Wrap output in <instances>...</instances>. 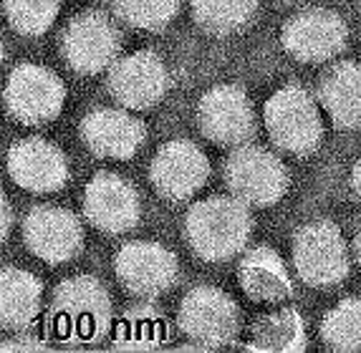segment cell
<instances>
[{"mask_svg": "<svg viewBox=\"0 0 361 353\" xmlns=\"http://www.w3.org/2000/svg\"><path fill=\"white\" fill-rule=\"evenodd\" d=\"M253 233V217L238 197H207L192 204L185 217V237L205 263H225L240 255Z\"/></svg>", "mask_w": 361, "mask_h": 353, "instance_id": "1", "label": "cell"}, {"mask_svg": "<svg viewBox=\"0 0 361 353\" xmlns=\"http://www.w3.org/2000/svg\"><path fill=\"white\" fill-rule=\"evenodd\" d=\"M49 323L66 343L99 341L111 328V295L97 278H66L54 290Z\"/></svg>", "mask_w": 361, "mask_h": 353, "instance_id": "2", "label": "cell"}, {"mask_svg": "<svg viewBox=\"0 0 361 353\" xmlns=\"http://www.w3.org/2000/svg\"><path fill=\"white\" fill-rule=\"evenodd\" d=\"M265 132L278 149L295 156H308L321 147L324 124L319 104L303 86H283L265 101Z\"/></svg>", "mask_w": 361, "mask_h": 353, "instance_id": "3", "label": "cell"}, {"mask_svg": "<svg viewBox=\"0 0 361 353\" xmlns=\"http://www.w3.org/2000/svg\"><path fill=\"white\" fill-rule=\"evenodd\" d=\"M225 185L233 197L243 199L247 207H271L286 197L290 174L265 147L240 144L225 162Z\"/></svg>", "mask_w": 361, "mask_h": 353, "instance_id": "4", "label": "cell"}, {"mask_svg": "<svg viewBox=\"0 0 361 353\" xmlns=\"http://www.w3.org/2000/svg\"><path fill=\"white\" fill-rule=\"evenodd\" d=\"M293 265L306 285L329 287L349 275L351 258L338 225L313 220L293 235Z\"/></svg>", "mask_w": 361, "mask_h": 353, "instance_id": "5", "label": "cell"}, {"mask_svg": "<svg viewBox=\"0 0 361 353\" xmlns=\"http://www.w3.org/2000/svg\"><path fill=\"white\" fill-rule=\"evenodd\" d=\"M3 99L13 119L25 126H38L59 119L66 101V86L51 68L20 63L8 76Z\"/></svg>", "mask_w": 361, "mask_h": 353, "instance_id": "6", "label": "cell"}, {"mask_svg": "<svg viewBox=\"0 0 361 353\" xmlns=\"http://www.w3.org/2000/svg\"><path fill=\"white\" fill-rule=\"evenodd\" d=\"M121 51V33L109 16L99 11H86L63 28L61 36V54L68 68L81 76L111 68Z\"/></svg>", "mask_w": 361, "mask_h": 353, "instance_id": "7", "label": "cell"}, {"mask_svg": "<svg viewBox=\"0 0 361 353\" xmlns=\"http://www.w3.org/2000/svg\"><path fill=\"white\" fill-rule=\"evenodd\" d=\"M177 323L182 333L200 346H225L240 328V311L225 290L197 285L182 298Z\"/></svg>", "mask_w": 361, "mask_h": 353, "instance_id": "8", "label": "cell"}, {"mask_svg": "<svg viewBox=\"0 0 361 353\" xmlns=\"http://www.w3.org/2000/svg\"><path fill=\"white\" fill-rule=\"evenodd\" d=\"M346 43L349 25L329 8H306L295 13L281 30V46L301 63H324L336 58Z\"/></svg>", "mask_w": 361, "mask_h": 353, "instance_id": "9", "label": "cell"}, {"mask_svg": "<svg viewBox=\"0 0 361 353\" xmlns=\"http://www.w3.org/2000/svg\"><path fill=\"white\" fill-rule=\"evenodd\" d=\"M152 187L167 202H185L210 180V159L190 139H172L157 149L149 164Z\"/></svg>", "mask_w": 361, "mask_h": 353, "instance_id": "10", "label": "cell"}, {"mask_svg": "<svg viewBox=\"0 0 361 353\" xmlns=\"http://www.w3.org/2000/svg\"><path fill=\"white\" fill-rule=\"evenodd\" d=\"M197 126L205 139L223 147H240L255 132V109L240 86L220 84L200 96Z\"/></svg>", "mask_w": 361, "mask_h": 353, "instance_id": "11", "label": "cell"}, {"mask_svg": "<svg viewBox=\"0 0 361 353\" xmlns=\"http://www.w3.org/2000/svg\"><path fill=\"white\" fill-rule=\"evenodd\" d=\"M114 273L132 295L157 298L175 285L180 263L169 247L149 240H137L119 247L114 255Z\"/></svg>", "mask_w": 361, "mask_h": 353, "instance_id": "12", "label": "cell"}, {"mask_svg": "<svg viewBox=\"0 0 361 353\" xmlns=\"http://www.w3.org/2000/svg\"><path fill=\"white\" fill-rule=\"evenodd\" d=\"M23 240L38 260L61 265L76 258L84 247V228L66 207L38 204L23 220Z\"/></svg>", "mask_w": 361, "mask_h": 353, "instance_id": "13", "label": "cell"}, {"mask_svg": "<svg viewBox=\"0 0 361 353\" xmlns=\"http://www.w3.org/2000/svg\"><path fill=\"white\" fill-rule=\"evenodd\" d=\"M84 217L106 235H121L137 228L142 202L132 182L114 172H99L84 190Z\"/></svg>", "mask_w": 361, "mask_h": 353, "instance_id": "14", "label": "cell"}, {"mask_svg": "<svg viewBox=\"0 0 361 353\" xmlns=\"http://www.w3.org/2000/svg\"><path fill=\"white\" fill-rule=\"evenodd\" d=\"M106 84L121 106L152 109L167 94L169 73L154 51H137L111 63Z\"/></svg>", "mask_w": 361, "mask_h": 353, "instance_id": "15", "label": "cell"}, {"mask_svg": "<svg viewBox=\"0 0 361 353\" xmlns=\"http://www.w3.org/2000/svg\"><path fill=\"white\" fill-rule=\"evenodd\" d=\"M8 174L18 187L36 194H49L66 187L68 162L66 154L46 142V139L28 137L16 142L8 149Z\"/></svg>", "mask_w": 361, "mask_h": 353, "instance_id": "16", "label": "cell"}, {"mask_svg": "<svg viewBox=\"0 0 361 353\" xmlns=\"http://www.w3.org/2000/svg\"><path fill=\"white\" fill-rule=\"evenodd\" d=\"M81 139L97 156L127 162L142 149L147 126L124 109H94L81 119Z\"/></svg>", "mask_w": 361, "mask_h": 353, "instance_id": "17", "label": "cell"}, {"mask_svg": "<svg viewBox=\"0 0 361 353\" xmlns=\"http://www.w3.org/2000/svg\"><path fill=\"white\" fill-rule=\"evenodd\" d=\"M238 280L243 293L255 303H283L293 295V283L286 263L273 247H253L238 265Z\"/></svg>", "mask_w": 361, "mask_h": 353, "instance_id": "18", "label": "cell"}, {"mask_svg": "<svg viewBox=\"0 0 361 353\" xmlns=\"http://www.w3.org/2000/svg\"><path fill=\"white\" fill-rule=\"evenodd\" d=\"M319 104L336 129L361 124V63L341 61L324 73L319 84Z\"/></svg>", "mask_w": 361, "mask_h": 353, "instance_id": "19", "label": "cell"}, {"mask_svg": "<svg viewBox=\"0 0 361 353\" xmlns=\"http://www.w3.org/2000/svg\"><path fill=\"white\" fill-rule=\"evenodd\" d=\"M43 283L23 268H3L0 273V321L6 328H28L41 311Z\"/></svg>", "mask_w": 361, "mask_h": 353, "instance_id": "20", "label": "cell"}, {"mask_svg": "<svg viewBox=\"0 0 361 353\" xmlns=\"http://www.w3.org/2000/svg\"><path fill=\"white\" fill-rule=\"evenodd\" d=\"M195 23L212 36H230L245 28L258 11V0H190Z\"/></svg>", "mask_w": 361, "mask_h": 353, "instance_id": "21", "label": "cell"}, {"mask_svg": "<svg viewBox=\"0 0 361 353\" xmlns=\"http://www.w3.org/2000/svg\"><path fill=\"white\" fill-rule=\"evenodd\" d=\"M253 341L263 351H301L306 346L301 313L281 308L271 316L258 318V323L253 326Z\"/></svg>", "mask_w": 361, "mask_h": 353, "instance_id": "22", "label": "cell"}, {"mask_svg": "<svg viewBox=\"0 0 361 353\" xmlns=\"http://www.w3.org/2000/svg\"><path fill=\"white\" fill-rule=\"evenodd\" d=\"M321 338L334 351H361V298H346L326 313Z\"/></svg>", "mask_w": 361, "mask_h": 353, "instance_id": "23", "label": "cell"}, {"mask_svg": "<svg viewBox=\"0 0 361 353\" xmlns=\"http://www.w3.org/2000/svg\"><path fill=\"white\" fill-rule=\"evenodd\" d=\"M167 338V323L152 306L132 308L121 318L116 330V346L121 348H154Z\"/></svg>", "mask_w": 361, "mask_h": 353, "instance_id": "24", "label": "cell"}, {"mask_svg": "<svg viewBox=\"0 0 361 353\" xmlns=\"http://www.w3.org/2000/svg\"><path fill=\"white\" fill-rule=\"evenodd\" d=\"M111 11L132 28L162 30L177 18L180 0H111Z\"/></svg>", "mask_w": 361, "mask_h": 353, "instance_id": "25", "label": "cell"}, {"mask_svg": "<svg viewBox=\"0 0 361 353\" xmlns=\"http://www.w3.org/2000/svg\"><path fill=\"white\" fill-rule=\"evenodd\" d=\"M6 18L20 36H41L59 18L61 0H3Z\"/></svg>", "mask_w": 361, "mask_h": 353, "instance_id": "26", "label": "cell"}, {"mask_svg": "<svg viewBox=\"0 0 361 353\" xmlns=\"http://www.w3.org/2000/svg\"><path fill=\"white\" fill-rule=\"evenodd\" d=\"M11 225H13L11 202H8V197H3V240H6L8 233H11Z\"/></svg>", "mask_w": 361, "mask_h": 353, "instance_id": "27", "label": "cell"}, {"mask_svg": "<svg viewBox=\"0 0 361 353\" xmlns=\"http://www.w3.org/2000/svg\"><path fill=\"white\" fill-rule=\"evenodd\" d=\"M351 190H354V194L361 202V159L354 164V169H351Z\"/></svg>", "mask_w": 361, "mask_h": 353, "instance_id": "28", "label": "cell"}, {"mask_svg": "<svg viewBox=\"0 0 361 353\" xmlns=\"http://www.w3.org/2000/svg\"><path fill=\"white\" fill-rule=\"evenodd\" d=\"M354 258H356V263L361 265V225H359V230H356V235H354Z\"/></svg>", "mask_w": 361, "mask_h": 353, "instance_id": "29", "label": "cell"}, {"mask_svg": "<svg viewBox=\"0 0 361 353\" xmlns=\"http://www.w3.org/2000/svg\"><path fill=\"white\" fill-rule=\"evenodd\" d=\"M281 3H298V0H281Z\"/></svg>", "mask_w": 361, "mask_h": 353, "instance_id": "30", "label": "cell"}]
</instances>
